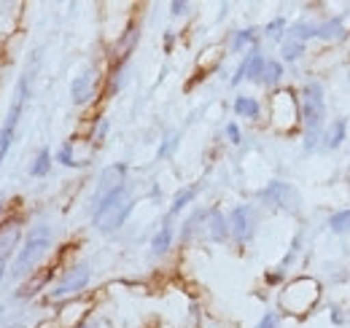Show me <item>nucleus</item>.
<instances>
[{"label":"nucleus","mask_w":350,"mask_h":328,"mask_svg":"<svg viewBox=\"0 0 350 328\" xmlns=\"http://www.w3.org/2000/svg\"><path fill=\"white\" fill-rule=\"evenodd\" d=\"M51 247V229L49 226H36L30 234H27V243L19 250L16 261H14V269H11V277L14 280H22L25 275H30L36 269V264L44 258Z\"/></svg>","instance_id":"nucleus-1"},{"label":"nucleus","mask_w":350,"mask_h":328,"mask_svg":"<svg viewBox=\"0 0 350 328\" xmlns=\"http://www.w3.org/2000/svg\"><path fill=\"white\" fill-rule=\"evenodd\" d=\"M132 210V202L127 200V189L122 186V189H116L113 194H108L100 205L94 207V226L100 229V232H116L124 221H127V215H130Z\"/></svg>","instance_id":"nucleus-2"},{"label":"nucleus","mask_w":350,"mask_h":328,"mask_svg":"<svg viewBox=\"0 0 350 328\" xmlns=\"http://www.w3.org/2000/svg\"><path fill=\"white\" fill-rule=\"evenodd\" d=\"M302 116H305V126H307V148H312V135H318V129L323 126V116H326L321 83H307L305 86Z\"/></svg>","instance_id":"nucleus-3"},{"label":"nucleus","mask_w":350,"mask_h":328,"mask_svg":"<svg viewBox=\"0 0 350 328\" xmlns=\"http://www.w3.org/2000/svg\"><path fill=\"white\" fill-rule=\"evenodd\" d=\"M124 164H111V167H105L103 169V175H100V180H97V191H94V197H92V202L94 207L100 205L108 194H113L116 189H122L124 186Z\"/></svg>","instance_id":"nucleus-4"},{"label":"nucleus","mask_w":350,"mask_h":328,"mask_svg":"<svg viewBox=\"0 0 350 328\" xmlns=\"http://www.w3.org/2000/svg\"><path fill=\"white\" fill-rule=\"evenodd\" d=\"M262 200H267V202H272V205H278V207H283V210H291V213L299 210V194H297L288 183H280V180H272V183L264 189Z\"/></svg>","instance_id":"nucleus-5"},{"label":"nucleus","mask_w":350,"mask_h":328,"mask_svg":"<svg viewBox=\"0 0 350 328\" xmlns=\"http://www.w3.org/2000/svg\"><path fill=\"white\" fill-rule=\"evenodd\" d=\"M229 232L237 243H248L254 237V210L248 205L234 207L229 213Z\"/></svg>","instance_id":"nucleus-6"},{"label":"nucleus","mask_w":350,"mask_h":328,"mask_svg":"<svg viewBox=\"0 0 350 328\" xmlns=\"http://www.w3.org/2000/svg\"><path fill=\"white\" fill-rule=\"evenodd\" d=\"M89 283V266H76V269H70L65 277H62V283L51 290V299H62V296H70V293H79V290H84Z\"/></svg>","instance_id":"nucleus-7"},{"label":"nucleus","mask_w":350,"mask_h":328,"mask_svg":"<svg viewBox=\"0 0 350 328\" xmlns=\"http://www.w3.org/2000/svg\"><path fill=\"white\" fill-rule=\"evenodd\" d=\"M264 65H267V59H264L262 54H259V51H251V54L245 57V62L237 68V76L232 79V86H237L243 79H262Z\"/></svg>","instance_id":"nucleus-8"},{"label":"nucleus","mask_w":350,"mask_h":328,"mask_svg":"<svg viewBox=\"0 0 350 328\" xmlns=\"http://www.w3.org/2000/svg\"><path fill=\"white\" fill-rule=\"evenodd\" d=\"M25 100H27V79H19L16 83V92H14V102H11V111H8V119L3 126H8V129H14L16 122H19V116H22V108H25Z\"/></svg>","instance_id":"nucleus-9"},{"label":"nucleus","mask_w":350,"mask_h":328,"mask_svg":"<svg viewBox=\"0 0 350 328\" xmlns=\"http://www.w3.org/2000/svg\"><path fill=\"white\" fill-rule=\"evenodd\" d=\"M92 89H94V73H92V70H87V73H81L76 81L70 83L73 102H76V105H84L89 97H92Z\"/></svg>","instance_id":"nucleus-10"},{"label":"nucleus","mask_w":350,"mask_h":328,"mask_svg":"<svg viewBox=\"0 0 350 328\" xmlns=\"http://www.w3.org/2000/svg\"><path fill=\"white\" fill-rule=\"evenodd\" d=\"M208 232H211V240H226V234H229V218H224L219 210H211V215H208Z\"/></svg>","instance_id":"nucleus-11"},{"label":"nucleus","mask_w":350,"mask_h":328,"mask_svg":"<svg viewBox=\"0 0 350 328\" xmlns=\"http://www.w3.org/2000/svg\"><path fill=\"white\" fill-rule=\"evenodd\" d=\"M234 113L237 116H245V119H259L262 108H259V102L254 97H237L234 100Z\"/></svg>","instance_id":"nucleus-12"},{"label":"nucleus","mask_w":350,"mask_h":328,"mask_svg":"<svg viewBox=\"0 0 350 328\" xmlns=\"http://www.w3.org/2000/svg\"><path fill=\"white\" fill-rule=\"evenodd\" d=\"M173 243V229L165 223L159 232H157V237H154V243H151V250H154V256H162L167 247Z\"/></svg>","instance_id":"nucleus-13"},{"label":"nucleus","mask_w":350,"mask_h":328,"mask_svg":"<svg viewBox=\"0 0 350 328\" xmlns=\"http://www.w3.org/2000/svg\"><path fill=\"white\" fill-rule=\"evenodd\" d=\"M49 169H51V151H49V148H41L38 156H36V162H33V167H30V175H33V178H44Z\"/></svg>","instance_id":"nucleus-14"},{"label":"nucleus","mask_w":350,"mask_h":328,"mask_svg":"<svg viewBox=\"0 0 350 328\" xmlns=\"http://www.w3.org/2000/svg\"><path fill=\"white\" fill-rule=\"evenodd\" d=\"M329 226H332V232H337V234H348L350 232V210L334 213V215L329 218Z\"/></svg>","instance_id":"nucleus-15"},{"label":"nucleus","mask_w":350,"mask_h":328,"mask_svg":"<svg viewBox=\"0 0 350 328\" xmlns=\"http://www.w3.org/2000/svg\"><path fill=\"white\" fill-rule=\"evenodd\" d=\"M200 191V186H189V189H183V191H178V197L173 200V207H170V215H175V213H180L183 207L189 205L191 200H194V194Z\"/></svg>","instance_id":"nucleus-16"},{"label":"nucleus","mask_w":350,"mask_h":328,"mask_svg":"<svg viewBox=\"0 0 350 328\" xmlns=\"http://www.w3.org/2000/svg\"><path fill=\"white\" fill-rule=\"evenodd\" d=\"M326 148H337L342 140H345V122H334L332 124V129L326 132Z\"/></svg>","instance_id":"nucleus-17"},{"label":"nucleus","mask_w":350,"mask_h":328,"mask_svg":"<svg viewBox=\"0 0 350 328\" xmlns=\"http://www.w3.org/2000/svg\"><path fill=\"white\" fill-rule=\"evenodd\" d=\"M312 36H318V27H315V25H305V22H299V25H294V27H291V41L305 43L307 38H312Z\"/></svg>","instance_id":"nucleus-18"},{"label":"nucleus","mask_w":350,"mask_h":328,"mask_svg":"<svg viewBox=\"0 0 350 328\" xmlns=\"http://www.w3.org/2000/svg\"><path fill=\"white\" fill-rule=\"evenodd\" d=\"M16 240H19V229H16V226L5 229V232L0 234V256L8 258V253H11V247L16 245Z\"/></svg>","instance_id":"nucleus-19"},{"label":"nucleus","mask_w":350,"mask_h":328,"mask_svg":"<svg viewBox=\"0 0 350 328\" xmlns=\"http://www.w3.org/2000/svg\"><path fill=\"white\" fill-rule=\"evenodd\" d=\"M280 76H283V68H280V62H272V59H267V65H264V70H262V83L272 86V83L278 81Z\"/></svg>","instance_id":"nucleus-20"},{"label":"nucleus","mask_w":350,"mask_h":328,"mask_svg":"<svg viewBox=\"0 0 350 328\" xmlns=\"http://www.w3.org/2000/svg\"><path fill=\"white\" fill-rule=\"evenodd\" d=\"M340 33H342V22H340V19H329L326 25L318 27V38H326V41H329V38H337Z\"/></svg>","instance_id":"nucleus-21"},{"label":"nucleus","mask_w":350,"mask_h":328,"mask_svg":"<svg viewBox=\"0 0 350 328\" xmlns=\"http://www.w3.org/2000/svg\"><path fill=\"white\" fill-rule=\"evenodd\" d=\"M302 51H305V43H297V41H286L283 43V59H299L302 57Z\"/></svg>","instance_id":"nucleus-22"},{"label":"nucleus","mask_w":350,"mask_h":328,"mask_svg":"<svg viewBox=\"0 0 350 328\" xmlns=\"http://www.w3.org/2000/svg\"><path fill=\"white\" fill-rule=\"evenodd\" d=\"M11 140H14V129H8V126H0V162H3V156L8 154V148H11Z\"/></svg>","instance_id":"nucleus-23"},{"label":"nucleus","mask_w":350,"mask_h":328,"mask_svg":"<svg viewBox=\"0 0 350 328\" xmlns=\"http://www.w3.org/2000/svg\"><path fill=\"white\" fill-rule=\"evenodd\" d=\"M57 162L65 164V167H73V164H79L76 159H73V146H70V143H65V146L57 151Z\"/></svg>","instance_id":"nucleus-24"},{"label":"nucleus","mask_w":350,"mask_h":328,"mask_svg":"<svg viewBox=\"0 0 350 328\" xmlns=\"http://www.w3.org/2000/svg\"><path fill=\"white\" fill-rule=\"evenodd\" d=\"M248 41H254V30H240V33L234 36V43H232V49H234V51H240V49H243V46H245Z\"/></svg>","instance_id":"nucleus-25"},{"label":"nucleus","mask_w":350,"mask_h":328,"mask_svg":"<svg viewBox=\"0 0 350 328\" xmlns=\"http://www.w3.org/2000/svg\"><path fill=\"white\" fill-rule=\"evenodd\" d=\"M286 27V19H275V22H269L267 25V36L269 38H280V30Z\"/></svg>","instance_id":"nucleus-26"},{"label":"nucleus","mask_w":350,"mask_h":328,"mask_svg":"<svg viewBox=\"0 0 350 328\" xmlns=\"http://www.w3.org/2000/svg\"><path fill=\"white\" fill-rule=\"evenodd\" d=\"M256 328H278V315H275V312H264Z\"/></svg>","instance_id":"nucleus-27"},{"label":"nucleus","mask_w":350,"mask_h":328,"mask_svg":"<svg viewBox=\"0 0 350 328\" xmlns=\"http://www.w3.org/2000/svg\"><path fill=\"white\" fill-rule=\"evenodd\" d=\"M226 135H229L232 143H240V129H237V124H229V126H226Z\"/></svg>","instance_id":"nucleus-28"},{"label":"nucleus","mask_w":350,"mask_h":328,"mask_svg":"<svg viewBox=\"0 0 350 328\" xmlns=\"http://www.w3.org/2000/svg\"><path fill=\"white\" fill-rule=\"evenodd\" d=\"M186 11H189V3H178V0H175V3H173V14H186Z\"/></svg>","instance_id":"nucleus-29"},{"label":"nucleus","mask_w":350,"mask_h":328,"mask_svg":"<svg viewBox=\"0 0 350 328\" xmlns=\"http://www.w3.org/2000/svg\"><path fill=\"white\" fill-rule=\"evenodd\" d=\"M5 266H8V258L0 256V283H3V277H5Z\"/></svg>","instance_id":"nucleus-30"},{"label":"nucleus","mask_w":350,"mask_h":328,"mask_svg":"<svg viewBox=\"0 0 350 328\" xmlns=\"http://www.w3.org/2000/svg\"><path fill=\"white\" fill-rule=\"evenodd\" d=\"M173 146H175V137H170V140H167V146H162V148H159V156H165V154H167Z\"/></svg>","instance_id":"nucleus-31"},{"label":"nucleus","mask_w":350,"mask_h":328,"mask_svg":"<svg viewBox=\"0 0 350 328\" xmlns=\"http://www.w3.org/2000/svg\"><path fill=\"white\" fill-rule=\"evenodd\" d=\"M105 129H108V122L100 124V129H97V135H94V140H103V135H105Z\"/></svg>","instance_id":"nucleus-32"},{"label":"nucleus","mask_w":350,"mask_h":328,"mask_svg":"<svg viewBox=\"0 0 350 328\" xmlns=\"http://www.w3.org/2000/svg\"><path fill=\"white\" fill-rule=\"evenodd\" d=\"M0 312H3V310H0Z\"/></svg>","instance_id":"nucleus-33"}]
</instances>
